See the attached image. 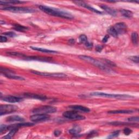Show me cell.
<instances>
[{
	"instance_id": "ac0fdd59",
	"label": "cell",
	"mask_w": 139,
	"mask_h": 139,
	"mask_svg": "<svg viewBox=\"0 0 139 139\" xmlns=\"http://www.w3.org/2000/svg\"><path fill=\"white\" fill-rule=\"evenodd\" d=\"M30 48L32 49L35 50V51H40L43 53H51V54H55L57 53L58 52L55 51L53 50H50V49H45L44 48H40V47H33V46H31Z\"/></svg>"
},
{
	"instance_id": "d590c367",
	"label": "cell",
	"mask_w": 139,
	"mask_h": 139,
	"mask_svg": "<svg viewBox=\"0 0 139 139\" xmlns=\"http://www.w3.org/2000/svg\"><path fill=\"white\" fill-rule=\"evenodd\" d=\"M104 61H105L104 62L106 63V65L107 66L108 65V66H116V64L113 62L109 61V60H106V59H104Z\"/></svg>"
},
{
	"instance_id": "e0dca14e",
	"label": "cell",
	"mask_w": 139,
	"mask_h": 139,
	"mask_svg": "<svg viewBox=\"0 0 139 139\" xmlns=\"http://www.w3.org/2000/svg\"><path fill=\"white\" fill-rule=\"evenodd\" d=\"M100 7L102 9H103L104 11H105L106 13H108L109 14L111 15L112 16H115L117 14L116 11L115 9H113L112 8H111V7H110L109 6H107L103 4V5L100 6Z\"/></svg>"
},
{
	"instance_id": "8d00e7d4",
	"label": "cell",
	"mask_w": 139,
	"mask_h": 139,
	"mask_svg": "<svg viewBox=\"0 0 139 139\" xmlns=\"http://www.w3.org/2000/svg\"><path fill=\"white\" fill-rule=\"evenodd\" d=\"M132 132L131 129H130L128 128H126L124 129L123 130V133L125 134L126 135H129Z\"/></svg>"
},
{
	"instance_id": "1f68e13d",
	"label": "cell",
	"mask_w": 139,
	"mask_h": 139,
	"mask_svg": "<svg viewBox=\"0 0 139 139\" xmlns=\"http://www.w3.org/2000/svg\"><path fill=\"white\" fill-rule=\"evenodd\" d=\"M128 121L130 122H137L138 123L139 121V118L138 117H130L128 119Z\"/></svg>"
},
{
	"instance_id": "4dcf8cb0",
	"label": "cell",
	"mask_w": 139,
	"mask_h": 139,
	"mask_svg": "<svg viewBox=\"0 0 139 139\" xmlns=\"http://www.w3.org/2000/svg\"><path fill=\"white\" fill-rule=\"evenodd\" d=\"M109 124H112V125H115V126H118V125H123V124H131V125H136L135 123H125V122H111L109 123Z\"/></svg>"
},
{
	"instance_id": "836d02e7",
	"label": "cell",
	"mask_w": 139,
	"mask_h": 139,
	"mask_svg": "<svg viewBox=\"0 0 139 139\" xmlns=\"http://www.w3.org/2000/svg\"><path fill=\"white\" fill-rule=\"evenodd\" d=\"M129 59H130L131 61L134 63H138V57L137 55L136 56H131L129 58Z\"/></svg>"
},
{
	"instance_id": "83f0119b",
	"label": "cell",
	"mask_w": 139,
	"mask_h": 139,
	"mask_svg": "<svg viewBox=\"0 0 139 139\" xmlns=\"http://www.w3.org/2000/svg\"><path fill=\"white\" fill-rule=\"evenodd\" d=\"M6 54L9 55H12V56L13 55V56H17V57H26V55H25V54L16 52H7Z\"/></svg>"
},
{
	"instance_id": "7bdbcfd3",
	"label": "cell",
	"mask_w": 139,
	"mask_h": 139,
	"mask_svg": "<svg viewBox=\"0 0 139 139\" xmlns=\"http://www.w3.org/2000/svg\"><path fill=\"white\" fill-rule=\"evenodd\" d=\"M96 132H95V131H92V132H91L89 134V135H89V136H88L87 137H93V136H92V135H94V136H95L96 135Z\"/></svg>"
},
{
	"instance_id": "3957f363",
	"label": "cell",
	"mask_w": 139,
	"mask_h": 139,
	"mask_svg": "<svg viewBox=\"0 0 139 139\" xmlns=\"http://www.w3.org/2000/svg\"><path fill=\"white\" fill-rule=\"evenodd\" d=\"M92 96H97V97H106V98H117V99H127L133 98L132 96L128 95H119V94H106L104 92H92L91 94Z\"/></svg>"
},
{
	"instance_id": "d6986e66",
	"label": "cell",
	"mask_w": 139,
	"mask_h": 139,
	"mask_svg": "<svg viewBox=\"0 0 139 139\" xmlns=\"http://www.w3.org/2000/svg\"><path fill=\"white\" fill-rule=\"evenodd\" d=\"M133 111L132 110H112L108 112L109 114H132Z\"/></svg>"
},
{
	"instance_id": "60d3db41",
	"label": "cell",
	"mask_w": 139,
	"mask_h": 139,
	"mask_svg": "<svg viewBox=\"0 0 139 139\" xmlns=\"http://www.w3.org/2000/svg\"><path fill=\"white\" fill-rule=\"evenodd\" d=\"M85 45L87 48H91L92 47V46H93V44H92V43H89V41H87V42L85 44Z\"/></svg>"
},
{
	"instance_id": "484cf974",
	"label": "cell",
	"mask_w": 139,
	"mask_h": 139,
	"mask_svg": "<svg viewBox=\"0 0 139 139\" xmlns=\"http://www.w3.org/2000/svg\"><path fill=\"white\" fill-rule=\"evenodd\" d=\"M108 33H109V35L113 36V37H115V38L118 36V35L116 33V31L115 30L113 26L110 27L108 29Z\"/></svg>"
},
{
	"instance_id": "f35d334b",
	"label": "cell",
	"mask_w": 139,
	"mask_h": 139,
	"mask_svg": "<svg viewBox=\"0 0 139 139\" xmlns=\"http://www.w3.org/2000/svg\"><path fill=\"white\" fill-rule=\"evenodd\" d=\"M7 41V38H6V36H2V35L1 36V39H0V42H1V43H4V42H6Z\"/></svg>"
},
{
	"instance_id": "7402d4cb",
	"label": "cell",
	"mask_w": 139,
	"mask_h": 139,
	"mask_svg": "<svg viewBox=\"0 0 139 139\" xmlns=\"http://www.w3.org/2000/svg\"><path fill=\"white\" fill-rule=\"evenodd\" d=\"M18 128H13L11 129L10 130V132L7 134V135L4 136L2 137V138H6V139H9L12 138V137L15 135V133L18 131Z\"/></svg>"
},
{
	"instance_id": "5b68a950",
	"label": "cell",
	"mask_w": 139,
	"mask_h": 139,
	"mask_svg": "<svg viewBox=\"0 0 139 139\" xmlns=\"http://www.w3.org/2000/svg\"><path fill=\"white\" fill-rule=\"evenodd\" d=\"M2 9L4 11H9L14 13H32L35 12V10L32 8H26V7H19L14 6H8Z\"/></svg>"
},
{
	"instance_id": "9a60e30c",
	"label": "cell",
	"mask_w": 139,
	"mask_h": 139,
	"mask_svg": "<svg viewBox=\"0 0 139 139\" xmlns=\"http://www.w3.org/2000/svg\"><path fill=\"white\" fill-rule=\"evenodd\" d=\"M68 107L75 111H81V112H85V113H88L90 111V110L88 108H86L85 107V106L80 105H70V106H69Z\"/></svg>"
},
{
	"instance_id": "5bb4252c",
	"label": "cell",
	"mask_w": 139,
	"mask_h": 139,
	"mask_svg": "<svg viewBox=\"0 0 139 139\" xmlns=\"http://www.w3.org/2000/svg\"><path fill=\"white\" fill-rule=\"evenodd\" d=\"M24 96L27 97V98H33L35 100H39L41 101H45L47 99V97L44 95H41L33 93H25L24 94Z\"/></svg>"
},
{
	"instance_id": "2e32d148",
	"label": "cell",
	"mask_w": 139,
	"mask_h": 139,
	"mask_svg": "<svg viewBox=\"0 0 139 139\" xmlns=\"http://www.w3.org/2000/svg\"><path fill=\"white\" fill-rule=\"evenodd\" d=\"M24 118L18 115H13L11 116L6 118V121L8 122H24Z\"/></svg>"
},
{
	"instance_id": "52a82bcc",
	"label": "cell",
	"mask_w": 139,
	"mask_h": 139,
	"mask_svg": "<svg viewBox=\"0 0 139 139\" xmlns=\"http://www.w3.org/2000/svg\"><path fill=\"white\" fill-rule=\"evenodd\" d=\"M32 73L36 75H39L41 76L45 77H49L52 78H64L67 77V75L66 74L63 73H51V72H43L40 71H31Z\"/></svg>"
},
{
	"instance_id": "ffe728a7",
	"label": "cell",
	"mask_w": 139,
	"mask_h": 139,
	"mask_svg": "<svg viewBox=\"0 0 139 139\" xmlns=\"http://www.w3.org/2000/svg\"><path fill=\"white\" fill-rule=\"evenodd\" d=\"M2 75H3L4 76L8 78L9 79H13V80H20V81H23L25 80V78L16 76L15 72L14 73H2Z\"/></svg>"
},
{
	"instance_id": "30bf717a",
	"label": "cell",
	"mask_w": 139,
	"mask_h": 139,
	"mask_svg": "<svg viewBox=\"0 0 139 139\" xmlns=\"http://www.w3.org/2000/svg\"><path fill=\"white\" fill-rule=\"evenodd\" d=\"M113 27L114 28L116 32L118 35L123 34L125 33L127 31V26L126 24L123 22H118Z\"/></svg>"
},
{
	"instance_id": "8fae6325",
	"label": "cell",
	"mask_w": 139,
	"mask_h": 139,
	"mask_svg": "<svg viewBox=\"0 0 139 139\" xmlns=\"http://www.w3.org/2000/svg\"><path fill=\"white\" fill-rule=\"evenodd\" d=\"M73 3H76L77 6H79L80 7H83L86 8L88 10H89L92 12H94L96 14H102L103 13L101 12V11H99L98 10H97L96 9L93 8L92 7L90 6L89 4L86 3L85 2H83V1H73Z\"/></svg>"
},
{
	"instance_id": "603a6c76",
	"label": "cell",
	"mask_w": 139,
	"mask_h": 139,
	"mask_svg": "<svg viewBox=\"0 0 139 139\" xmlns=\"http://www.w3.org/2000/svg\"><path fill=\"white\" fill-rule=\"evenodd\" d=\"M14 29L16 31H17L25 32L28 28L27 27H26L25 26L20 25L19 24H15V25H14Z\"/></svg>"
},
{
	"instance_id": "74e56055",
	"label": "cell",
	"mask_w": 139,
	"mask_h": 139,
	"mask_svg": "<svg viewBox=\"0 0 139 139\" xmlns=\"http://www.w3.org/2000/svg\"><path fill=\"white\" fill-rule=\"evenodd\" d=\"M103 49V46H102L101 45H97L96 47V50L97 52H101L102 51V50Z\"/></svg>"
},
{
	"instance_id": "d4e9b609",
	"label": "cell",
	"mask_w": 139,
	"mask_h": 139,
	"mask_svg": "<svg viewBox=\"0 0 139 139\" xmlns=\"http://www.w3.org/2000/svg\"><path fill=\"white\" fill-rule=\"evenodd\" d=\"M25 2L23 1H0V4L1 5H9V4H18V3H22Z\"/></svg>"
},
{
	"instance_id": "277c9868",
	"label": "cell",
	"mask_w": 139,
	"mask_h": 139,
	"mask_svg": "<svg viewBox=\"0 0 139 139\" xmlns=\"http://www.w3.org/2000/svg\"><path fill=\"white\" fill-rule=\"evenodd\" d=\"M57 112V108L52 106L44 105L36 108L32 110V113L34 114H48L54 113Z\"/></svg>"
},
{
	"instance_id": "f546056e",
	"label": "cell",
	"mask_w": 139,
	"mask_h": 139,
	"mask_svg": "<svg viewBox=\"0 0 139 139\" xmlns=\"http://www.w3.org/2000/svg\"><path fill=\"white\" fill-rule=\"evenodd\" d=\"M120 134V131H115L114 132H113L112 134H110V135L108 136V138H115L116 137L118 136Z\"/></svg>"
},
{
	"instance_id": "f1b7e54d",
	"label": "cell",
	"mask_w": 139,
	"mask_h": 139,
	"mask_svg": "<svg viewBox=\"0 0 139 139\" xmlns=\"http://www.w3.org/2000/svg\"><path fill=\"white\" fill-rule=\"evenodd\" d=\"M79 39H80V41L81 43H83L84 45L88 41L87 36L84 34L81 35L80 36V38H79Z\"/></svg>"
},
{
	"instance_id": "44dd1931",
	"label": "cell",
	"mask_w": 139,
	"mask_h": 139,
	"mask_svg": "<svg viewBox=\"0 0 139 139\" xmlns=\"http://www.w3.org/2000/svg\"><path fill=\"white\" fill-rule=\"evenodd\" d=\"M120 12L121 13V14L123 16L127 18H131L133 16V13L132 11H129V10H126V9H120Z\"/></svg>"
},
{
	"instance_id": "cb8c5ba5",
	"label": "cell",
	"mask_w": 139,
	"mask_h": 139,
	"mask_svg": "<svg viewBox=\"0 0 139 139\" xmlns=\"http://www.w3.org/2000/svg\"><path fill=\"white\" fill-rule=\"evenodd\" d=\"M81 132V128L79 126H75L69 131V133L72 135H77Z\"/></svg>"
},
{
	"instance_id": "8992f818",
	"label": "cell",
	"mask_w": 139,
	"mask_h": 139,
	"mask_svg": "<svg viewBox=\"0 0 139 139\" xmlns=\"http://www.w3.org/2000/svg\"><path fill=\"white\" fill-rule=\"evenodd\" d=\"M18 108L15 105L6 104L0 106V115L2 116L9 114L13 113L18 110Z\"/></svg>"
},
{
	"instance_id": "b9f144b4",
	"label": "cell",
	"mask_w": 139,
	"mask_h": 139,
	"mask_svg": "<svg viewBox=\"0 0 139 139\" xmlns=\"http://www.w3.org/2000/svg\"><path fill=\"white\" fill-rule=\"evenodd\" d=\"M61 133H62V132L60 131H58V130L55 131L54 132V134L55 136H58Z\"/></svg>"
},
{
	"instance_id": "d6a6232c",
	"label": "cell",
	"mask_w": 139,
	"mask_h": 139,
	"mask_svg": "<svg viewBox=\"0 0 139 139\" xmlns=\"http://www.w3.org/2000/svg\"><path fill=\"white\" fill-rule=\"evenodd\" d=\"M8 126H6V125H3L1 124V127H0V133L2 134L3 133L5 132L6 131H8Z\"/></svg>"
},
{
	"instance_id": "ba28073f",
	"label": "cell",
	"mask_w": 139,
	"mask_h": 139,
	"mask_svg": "<svg viewBox=\"0 0 139 139\" xmlns=\"http://www.w3.org/2000/svg\"><path fill=\"white\" fill-rule=\"evenodd\" d=\"M63 115L66 118L72 120H82L85 118L84 116L78 114L75 111H67L64 112Z\"/></svg>"
},
{
	"instance_id": "7a4b0ae2",
	"label": "cell",
	"mask_w": 139,
	"mask_h": 139,
	"mask_svg": "<svg viewBox=\"0 0 139 139\" xmlns=\"http://www.w3.org/2000/svg\"><path fill=\"white\" fill-rule=\"evenodd\" d=\"M78 57L79 58H80L81 59L83 60V61H84L91 64L94 65V66L97 67L104 71L107 72H112V70L109 68L108 66H107L106 64H104L102 62H101L94 58H92L91 57L87 56V55H80Z\"/></svg>"
},
{
	"instance_id": "4fadbf2b",
	"label": "cell",
	"mask_w": 139,
	"mask_h": 139,
	"mask_svg": "<svg viewBox=\"0 0 139 139\" xmlns=\"http://www.w3.org/2000/svg\"><path fill=\"white\" fill-rule=\"evenodd\" d=\"M25 60H28V61H37L40 62H48L52 61L51 58L49 57H41V56H30V57H26Z\"/></svg>"
},
{
	"instance_id": "4316f807",
	"label": "cell",
	"mask_w": 139,
	"mask_h": 139,
	"mask_svg": "<svg viewBox=\"0 0 139 139\" xmlns=\"http://www.w3.org/2000/svg\"><path fill=\"white\" fill-rule=\"evenodd\" d=\"M132 41L133 43L137 45L138 43V34L136 32H133L132 34Z\"/></svg>"
},
{
	"instance_id": "e575fe53",
	"label": "cell",
	"mask_w": 139,
	"mask_h": 139,
	"mask_svg": "<svg viewBox=\"0 0 139 139\" xmlns=\"http://www.w3.org/2000/svg\"><path fill=\"white\" fill-rule=\"evenodd\" d=\"M3 34L9 37H14L16 36V34L13 32H6V33H4Z\"/></svg>"
},
{
	"instance_id": "ab89813d",
	"label": "cell",
	"mask_w": 139,
	"mask_h": 139,
	"mask_svg": "<svg viewBox=\"0 0 139 139\" xmlns=\"http://www.w3.org/2000/svg\"><path fill=\"white\" fill-rule=\"evenodd\" d=\"M109 35H106L104 37L103 39V40H102L103 43H105L107 42L108 40V39H109Z\"/></svg>"
},
{
	"instance_id": "9c48e42d",
	"label": "cell",
	"mask_w": 139,
	"mask_h": 139,
	"mask_svg": "<svg viewBox=\"0 0 139 139\" xmlns=\"http://www.w3.org/2000/svg\"><path fill=\"white\" fill-rule=\"evenodd\" d=\"M50 116L48 114H35L34 115L31 116L30 117V120L32 122H38L45 121L49 120Z\"/></svg>"
},
{
	"instance_id": "6da1fadb",
	"label": "cell",
	"mask_w": 139,
	"mask_h": 139,
	"mask_svg": "<svg viewBox=\"0 0 139 139\" xmlns=\"http://www.w3.org/2000/svg\"><path fill=\"white\" fill-rule=\"evenodd\" d=\"M39 8L40 9V10L49 15L57 16L68 20L73 19L74 18L73 16L70 13L64 11L57 8H52L46 6H39Z\"/></svg>"
},
{
	"instance_id": "7c38bea8",
	"label": "cell",
	"mask_w": 139,
	"mask_h": 139,
	"mask_svg": "<svg viewBox=\"0 0 139 139\" xmlns=\"http://www.w3.org/2000/svg\"><path fill=\"white\" fill-rule=\"evenodd\" d=\"M1 98L3 101H5L9 103H12L20 102L22 101L23 100V99L21 98V97H17V96H4L3 97H1Z\"/></svg>"
},
{
	"instance_id": "ee69618b",
	"label": "cell",
	"mask_w": 139,
	"mask_h": 139,
	"mask_svg": "<svg viewBox=\"0 0 139 139\" xmlns=\"http://www.w3.org/2000/svg\"><path fill=\"white\" fill-rule=\"evenodd\" d=\"M69 42H70V43L71 44H75V40H74V39H70V40H69Z\"/></svg>"
}]
</instances>
